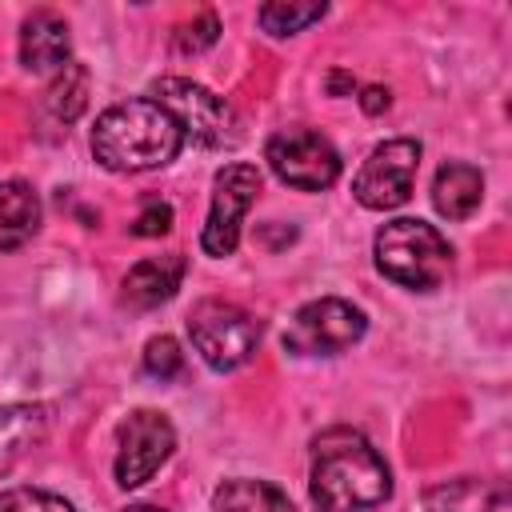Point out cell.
I'll use <instances>...</instances> for the list:
<instances>
[{
    "instance_id": "1",
    "label": "cell",
    "mask_w": 512,
    "mask_h": 512,
    "mask_svg": "<svg viewBox=\"0 0 512 512\" xmlns=\"http://www.w3.org/2000/svg\"><path fill=\"white\" fill-rule=\"evenodd\" d=\"M308 496L320 512H364L392 496V472L364 432L324 428L312 440Z\"/></svg>"
},
{
    "instance_id": "2",
    "label": "cell",
    "mask_w": 512,
    "mask_h": 512,
    "mask_svg": "<svg viewBox=\"0 0 512 512\" xmlns=\"http://www.w3.org/2000/svg\"><path fill=\"white\" fill-rule=\"evenodd\" d=\"M184 148L180 124L148 96L112 104L96 116L92 128V156L108 172H148L176 160Z\"/></svg>"
},
{
    "instance_id": "3",
    "label": "cell",
    "mask_w": 512,
    "mask_h": 512,
    "mask_svg": "<svg viewBox=\"0 0 512 512\" xmlns=\"http://www.w3.org/2000/svg\"><path fill=\"white\" fill-rule=\"evenodd\" d=\"M372 252H376V268H380L388 280H396V284H404V288H412V292H432V288H440L444 276H448V268H452V248H448V240H444L432 224L412 220V216H400V220L384 224V228L376 232Z\"/></svg>"
},
{
    "instance_id": "4",
    "label": "cell",
    "mask_w": 512,
    "mask_h": 512,
    "mask_svg": "<svg viewBox=\"0 0 512 512\" xmlns=\"http://www.w3.org/2000/svg\"><path fill=\"white\" fill-rule=\"evenodd\" d=\"M188 336L208 368L232 372L252 360L260 344V324L232 300H200L188 312Z\"/></svg>"
},
{
    "instance_id": "5",
    "label": "cell",
    "mask_w": 512,
    "mask_h": 512,
    "mask_svg": "<svg viewBox=\"0 0 512 512\" xmlns=\"http://www.w3.org/2000/svg\"><path fill=\"white\" fill-rule=\"evenodd\" d=\"M368 320L356 304L340 296H320L308 300L304 308L292 312L284 328V352L292 356H340L364 336Z\"/></svg>"
},
{
    "instance_id": "6",
    "label": "cell",
    "mask_w": 512,
    "mask_h": 512,
    "mask_svg": "<svg viewBox=\"0 0 512 512\" xmlns=\"http://www.w3.org/2000/svg\"><path fill=\"white\" fill-rule=\"evenodd\" d=\"M148 100H156L180 124L184 140H196L204 148H220L232 140V108L196 80L164 76L148 88Z\"/></svg>"
},
{
    "instance_id": "7",
    "label": "cell",
    "mask_w": 512,
    "mask_h": 512,
    "mask_svg": "<svg viewBox=\"0 0 512 512\" xmlns=\"http://www.w3.org/2000/svg\"><path fill=\"white\" fill-rule=\"evenodd\" d=\"M264 160L288 188H300V192H320V188L336 184V176H340V152L332 148L328 136H320L312 128L272 132L264 144Z\"/></svg>"
},
{
    "instance_id": "8",
    "label": "cell",
    "mask_w": 512,
    "mask_h": 512,
    "mask_svg": "<svg viewBox=\"0 0 512 512\" xmlns=\"http://www.w3.org/2000/svg\"><path fill=\"white\" fill-rule=\"evenodd\" d=\"M116 440H120L116 464H112L116 484L120 488H140V484H148L168 464V456L176 448V428H172V420L164 412L136 408L116 428Z\"/></svg>"
},
{
    "instance_id": "9",
    "label": "cell",
    "mask_w": 512,
    "mask_h": 512,
    "mask_svg": "<svg viewBox=\"0 0 512 512\" xmlns=\"http://www.w3.org/2000/svg\"><path fill=\"white\" fill-rule=\"evenodd\" d=\"M416 168H420V144L408 136L384 140L380 148L368 152V160L360 164L356 180H352V196L372 208V212H388L400 208L412 196L416 184Z\"/></svg>"
},
{
    "instance_id": "10",
    "label": "cell",
    "mask_w": 512,
    "mask_h": 512,
    "mask_svg": "<svg viewBox=\"0 0 512 512\" xmlns=\"http://www.w3.org/2000/svg\"><path fill=\"white\" fill-rule=\"evenodd\" d=\"M260 192V168L256 164H224L212 180V208L208 224L200 232V248L208 256H232L240 244V220L252 208Z\"/></svg>"
},
{
    "instance_id": "11",
    "label": "cell",
    "mask_w": 512,
    "mask_h": 512,
    "mask_svg": "<svg viewBox=\"0 0 512 512\" xmlns=\"http://www.w3.org/2000/svg\"><path fill=\"white\" fill-rule=\"evenodd\" d=\"M72 56V40H68V24L40 8L20 24V64L28 72H60Z\"/></svg>"
},
{
    "instance_id": "12",
    "label": "cell",
    "mask_w": 512,
    "mask_h": 512,
    "mask_svg": "<svg viewBox=\"0 0 512 512\" xmlns=\"http://www.w3.org/2000/svg\"><path fill=\"white\" fill-rule=\"evenodd\" d=\"M428 512H512V492L504 480L456 476L424 492Z\"/></svg>"
},
{
    "instance_id": "13",
    "label": "cell",
    "mask_w": 512,
    "mask_h": 512,
    "mask_svg": "<svg viewBox=\"0 0 512 512\" xmlns=\"http://www.w3.org/2000/svg\"><path fill=\"white\" fill-rule=\"evenodd\" d=\"M180 280H184V256L180 252L148 256L136 268H128V276H124V300L132 308H156V304H164V300L176 296Z\"/></svg>"
},
{
    "instance_id": "14",
    "label": "cell",
    "mask_w": 512,
    "mask_h": 512,
    "mask_svg": "<svg viewBox=\"0 0 512 512\" xmlns=\"http://www.w3.org/2000/svg\"><path fill=\"white\" fill-rule=\"evenodd\" d=\"M484 200V176L480 168L464 164V160H448L440 164L436 180H432V204L444 220H468Z\"/></svg>"
},
{
    "instance_id": "15",
    "label": "cell",
    "mask_w": 512,
    "mask_h": 512,
    "mask_svg": "<svg viewBox=\"0 0 512 512\" xmlns=\"http://www.w3.org/2000/svg\"><path fill=\"white\" fill-rule=\"evenodd\" d=\"M40 228V196L24 180L0 184V252H12L28 244Z\"/></svg>"
},
{
    "instance_id": "16",
    "label": "cell",
    "mask_w": 512,
    "mask_h": 512,
    "mask_svg": "<svg viewBox=\"0 0 512 512\" xmlns=\"http://www.w3.org/2000/svg\"><path fill=\"white\" fill-rule=\"evenodd\" d=\"M212 512H296V504L288 500L284 488L268 480L232 476L212 492Z\"/></svg>"
},
{
    "instance_id": "17",
    "label": "cell",
    "mask_w": 512,
    "mask_h": 512,
    "mask_svg": "<svg viewBox=\"0 0 512 512\" xmlns=\"http://www.w3.org/2000/svg\"><path fill=\"white\" fill-rule=\"evenodd\" d=\"M48 428L44 404H8L0 408V472H8Z\"/></svg>"
},
{
    "instance_id": "18",
    "label": "cell",
    "mask_w": 512,
    "mask_h": 512,
    "mask_svg": "<svg viewBox=\"0 0 512 512\" xmlns=\"http://www.w3.org/2000/svg\"><path fill=\"white\" fill-rule=\"evenodd\" d=\"M84 104H88V68L76 64V60H68V64L56 72L52 88H48V108H52L56 120L72 124V120L84 112Z\"/></svg>"
},
{
    "instance_id": "19",
    "label": "cell",
    "mask_w": 512,
    "mask_h": 512,
    "mask_svg": "<svg viewBox=\"0 0 512 512\" xmlns=\"http://www.w3.org/2000/svg\"><path fill=\"white\" fill-rule=\"evenodd\" d=\"M324 12H328V4H316V0H308V4L272 0V4H264V8L256 12V20H260V28H264L268 36H292V32H304L308 24H316Z\"/></svg>"
},
{
    "instance_id": "20",
    "label": "cell",
    "mask_w": 512,
    "mask_h": 512,
    "mask_svg": "<svg viewBox=\"0 0 512 512\" xmlns=\"http://www.w3.org/2000/svg\"><path fill=\"white\" fill-rule=\"evenodd\" d=\"M0 512H76V508L64 496L44 492V488H4Z\"/></svg>"
},
{
    "instance_id": "21",
    "label": "cell",
    "mask_w": 512,
    "mask_h": 512,
    "mask_svg": "<svg viewBox=\"0 0 512 512\" xmlns=\"http://www.w3.org/2000/svg\"><path fill=\"white\" fill-rule=\"evenodd\" d=\"M144 372L160 376V380H176L184 372V352L172 336H152L144 344Z\"/></svg>"
},
{
    "instance_id": "22",
    "label": "cell",
    "mask_w": 512,
    "mask_h": 512,
    "mask_svg": "<svg viewBox=\"0 0 512 512\" xmlns=\"http://www.w3.org/2000/svg\"><path fill=\"white\" fill-rule=\"evenodd\" d=\"M216 36H220V20H216V12H200L196 20H188V24L176 28V48H180L184 56H196V52L212 48Z\"/></svg>"
},
{
    "instance_id": "23",
    "label": "cell",
    "mask_w": 512,
    "mask_h": 512,
    "mask_svg": "<svg viewBox=\"0 0 512 512\" xmlns=\"http://www.w3.org/2000/svg\"><path fill=\"white\" fill-rule=\"evenodd\" d=\"M168 228H172V204L160 196H148L140 204V216L132 220V232L136 236H164Z\"/></svg>"
},
{
    "instance_id": "24",
    "label": "cell",
    "mask_w": 512,
    "mask_h": 512,
    "mask_svg": "<svg viewBox=\"0 0 512 512\" xmlns=\"http://www.w3.org/2000/svg\"><path fill=\"white\" fill-rule=\"evenodd\" d=\"M392 104V96H388V88H380V84H372V88H364V96H360V108L368 112V116H376V112H384Z\"/></svg>"
},
{
    "instance_id": "25",
    "label": "cell",
    "mask_w": 512,
    "mask_h": 512,
    "mask_svg": "<svg viewBox=\"0 0 512 512\" xmlns=\"http://www.w3.org/2000/svg\"><path fill=\"white\" fill-rule=\"evenodd\" d=\"M352 88H356V80H352L348 72H332V76H328V92H332V96H340V92H352Z\"/></svg>"
},
{
    "instance_id": "26",
    "label": "cell",
    "mask_w": 512,
    "mask_h": 512,
    "mask_svg": "<svg viewBox=\"0 0 512 512\" xmlns=\"http://www.w3.org/2000/svg\"><path fill=\"white\" fill-rule=\"evenodd\" d=\"M124 512H164V508H156V504H132V508H124Z\"/></svg>"
}]
</instances>
